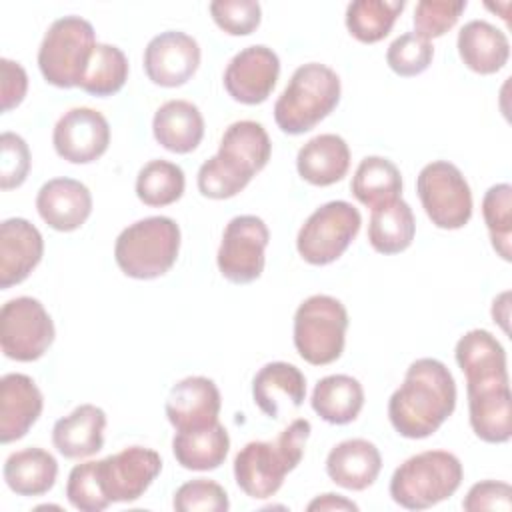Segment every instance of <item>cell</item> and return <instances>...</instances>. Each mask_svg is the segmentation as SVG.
I'll return each instance as SVG.
<instances>
[{
    "label": "cell",
    "instance_id": "cell-1",
    "mask_svg": "<svg viewBox=\"0 0 512 512\" xmlns=\"http://www.w3.org/2000/svg\"><path fill=\"white\" fill-rule=\"evenodd\" d=\"M162 470V458L146 446H128L102 460L76 464L66 498L80 512H102L116 502L138 500Z\"/></svg>",
    "mask_w": 512,
    "mask_h": 512
},
{
    "label": "cell",
    "instance_id": "cell-2",
    "mask_svg": "<svg viewBox=\"0 0 512 512\" xmlns=\"http://www.w3.org/2000/svg\"><path fill=\"white\" fill-rule=\"evenodd\" d=\"M456 408V382L444 362L436 358L414 360L400 388L388 400L392 428L410 440L432 436Z\"/></svg>",
    "mask_w": 512,
    "mask_h": 512
},
{
    "label": "cell",
    "instance_id": "cell-3",
    "mask_svg": "<svg viewBox=\"0 0 512 512\" xmlns=\"http://www.w3.org/2000/svg\"><path fill=\"white\" fill-rule=\"evenodd\" d=\"M272 144L260 122L238 120L220 140L218 154L208 158L196 176L198 190L210 200H226L242 192L268 164Z\"/></svg>",
    "mask_w": 512,
    "mask_h": 512
},
{
    "label": "cell",
    "instance_id": "cell-4",
    "mask_svg": "<svg viewBox=\"0 0 512 512\" xmlns=\"http://www.w3.org/2000/svg\"><path fill=\"white\" fill-rule=\"evenodd\" d=\"M312 426L306 418L292 420L274 442H248L234 458V480L238 488L254 498L266 500L274 496L288 472H292L306 448Z\"/></svg>",
    "mask_w": 512,
    "mask_h": 512
},
{
    "label": "cell",
    "instance_id": "cell-5",
    "mask_svg": "<svg viewBox=\"0 0 512 512\" xmlns=\"http://www.w3.org/2000/svg\"><path fill=\"white\" fill-rule=\"evenodd\" d=\"M338 74L320 62L294 70L274 104V122L284 134H304L320 124L340 102Z\"/></svg>",
    "mask_w": 512,
    "mask_h": 512
},
{
    "label": "cell",
    "instance_id": "cell-6",
    "mask_svg": "<svg viewBox=\"0 0 512 512\" xmlns=\"http://www.w3.org/2000/svg\"><path fill=\"white\" fill-rule=\"evenodd\" d=\"M180 252V226L168 216H148L126 226L114 244V260L134 280L164 276Z\"/></svg>",
    "mask_w": 512,
    "mask_h": 512
},
{
    "label": "cell",
    "instance_id": "cell-7",
    "mask_svg": "<svg viewBox=\"0 0 512 512\" xmlns=\"http://www.w3.org/2000/svg\"><path fill=\"white\" fill-rule=\"evenodd\" d=\"M464 468L448 450H424L404 460L390 478L392 500L406 510H426L450 498L462 484Z\"/></svg>",
    "mask_w": 512,
    "mask_h": 512
},
{
    "label": "cell",
    "instance_id": "cell-8",
    "mask_svg": "<svg viewBox=\"0 0 512 512\" xmlns=\"http://www.w3.org/2000/svg\"><path fill=\"white\" fill-rule=\"evenodd\" d=\"M348 312L328 294L308 296L294 314V346L302 360L312 366L336 362L346 344Z\"/></svg>",
    "mask_w": 512,
    "mask_h": 512
},
{
    "label": "cell",
    "instance_id": "cell-9",
    "mask_svg": "<svg viewBox=\"0 0 512 512\" xmlns=\"http://www.w3.org/2000/svg\"><path fill=\"white\" fill-rule=\"evenodd\" d=\"M96 44V34L88 20L80 16L54 20L38 48L42 78L56 88L78 86Z\"/></svg>",
    "mask_w": 512,
    "mask_h": 512
},
{
    "label": "cell",
    "instance_id": "cell-10",
    "mask_svg": "<svg viewBox=\"0 0 512 512\" xmlns=\"http://www.w3.org/2000/svg\"><path fill=\"white\" fill-rule=\"evenodd\" d=\"M362 216L346 200H332L316 208L296 236V250L304 262L326 266L338 260L356 234L360 232Z\"/></svg>",
    "mask_w": 512,
    "mask_h": 512
},
{
    "label": "cell",
    "instance_id": "cell-11",
    "mask_svg": "<svg viewBox=\"0 0 512 512\" xmlns=\"http://www.w3.org/2000/svg\"><path fill=\"white\" fill-rule=\"evenodd\" d=\"M416 192L436 228L458 230L472 218V192L458 166L446 160L426 164L416 178Z\"/></svg>",
    "mask_w": 512,
    "mask_h": 512
},
{
    "label": "cell",
    "instance_id": "cell-12",
    "mask_svg": "<svg viewBox=\"0 0 512 512\" xmlns=\"http://www.w3.org/2000/svg\"><path fill=\"white\" fill-rule=\"evenodd\" d=\"M54 322L44 304L32 296L8 300L0 310V346L6 358L34 362L54 342Z\"/></svg>",
    "mask_w": 512,
    "mask_h": 512
},
{
    "label": "cell",
    "instance_id": "cell-13",
    "mask_svg": "<svg viewBox=\"0 0 512 512\" xmlns=\"http://www.w3.org/2000/svg\"><path fill=\"white\" fill-rule=\"evenodd\" d=\"M270 232L262 218L254 214L234 216L224 232L216 254L220 274L232 284H250L264 272Z\"/></svg>",
    "mask_w": 512,
    "mask_h": 512
},
{
    "label": "cell",
    "instance_id": "cell-14",
    "mask_svg": "<svg viewBox=\"0 0 512 512\" xmlns=\"http://www.w3.org/2000/svg\"><path fill=\"white\" fill-rule=\"evenodd\" d=\"M472 432L488 444H504L512 436V394L508 372L466 378Z\"/></svg>",
    "mask_w": 512,
    "mask_h": 512
},
{
    "label": "cell",
    "instance_id": "cell-15",
    "mask_svg": "<svg viewBox=\"0 0 512 512\" xmlns=\"http://www.w3.org/2000/svg\"><path fill=\"white\" fill-rule=\"evenodd\" d=\"M278 76V54L264 44H254L232 56L224 70L222 82L232 100L246 106H256L268 100Z\"/></svg>",
    "mask_w": 512,
    "mask_h": 512
},
{
    "label": "cell",
    "instance_id": "cell-16",
    "mask_svg": "<svg viewBox=\"0 0 512 512\" xmlns=\"http://www.w3.org/2000/svg\"><path fill=\"white\" fill-rule=\"evenodd\" d=\"M52 144L60 158L72 164L96 162L110 144V124L94 108H72L60 116L52 132Z\"/></svg>",
    "mask_w": 512,
    "mask_h": 512
},
{
    "label": "cell",
    "instance_id": "cell-17",
    "mask_svg": "<svg viewBox=\"0 0 512 512\" xmlns=\"http://www.w3.org/2000/svg\"><path fill=\"white\" fill-rule=\"evenodd\" d=\"M200 56L196 38L182 30H166L146 44L144 72L152 84L176 88L196 74Z\"/></svg>",
    "mask_w": 512,
    "mask_h": 512
},
{
    "label": "cell",
    "instance_id": "cell-18",
    "mask_svg": "<svg viewBox=\"0 0 512 512\" xmlns=\"http://www.w3.org/2000/svg\"><path fill=\"white\" fill-rule=\"evenodd\" d=\"M220 390L206 376H188L176 382L166 398V416L176 432L206 428L218 422Z\"/></svg>",
    "mask_w": 512,
    "mask_h": 512
},
{
    "label": "cell",
    "instance_id": "cell-19",
    "mask_svg": "<svg viewBox=\"0 0 512 512\" xmlns=\"http://www.w3.org/2000/svg\"><path fill=\"white\" fill-rule=\"evenodd\" d=\"M44 238L26 218H6L0 224V288L24 282L40 264Z\"/></svg>",
    "mask_w": 512,
    "mask_h": 512
},
{
    "label": "cell",
    "instance_id": "cell-20",
    "mask_svg": "<svg viewBox=\"0 0 512 512\" xmlns=\"http://www.w3.org/2000/svg\"><path fill=\"white\" fill-rule=\"evenodd\" d=\"M40 218L58 232L78 230L92 214V194L74 178H52L36 194Z\"/></svg>",
    "mask_w": 512,
    "mask_h": 512
},
{
    "label": "cell",
    "instance_id": "cell-21",
    "mask_svg": "<svg viewBox=\"0 0 512 512\" xmlns=\"http://www.w3.org/2000/svg\"><path fill=\"white\" fill-rule=\"evenodd\" d=\"M44 408V398L36 382L20 372L0 378V440L2 444L20 440L36 424Z\"/></svg>",
    "mask_w": 512,
    "mask_h": 512
},
{
    "label": "cell",
    "instance_id": "cell-22",
    "mask_svg": "<svg viewBox=\"0 0 512 512\" xmlns=\"http://www.w3.org/2000/svg\"><path fill=\"white\" fill-rule=\"evenodd\" d=\"M382 470V456L374 442L366 438H348L338 442L326 456L328 478L346 490H366Z\"/></svg>",
    "mask_w": 512,
    "mask_h": 512
},
{
    "label": "cell",
    "instance_id": "cell-23",
    "mask_svg": "<svg viewBox=\"0 0 512 512\" xmlns=\"http://www.w3.org/2000/svg\"><path fill=\"white\" fill-rule=\"evenodd\" d=\"M106 412L96 404H80L54 422L52 444L70 460L94 456L104 446Z\"/></svg>",
    "mask_w": 512,
    "mask_h": 512
},
{
    "label": "cell",
    "instance_id": "cell-24",
    "mask_svg": "<svg viewBox=\"0 0 512 512\" xmlns=\"http://www.w3.org/2000/svg\"><path fill=\"white\" fill-rule=\"evenodd\" d=\"M254 404L268 416L280 418L282 404L300 408L306 398V378L294 364L268 362L252 380Z\"/></svg>",
    "mask_w": 512,
    "mask_h": 512
},
{
    "label": "cell",
    "instance_id": "cell-25",
    "mask_svg": "<svg viewBox=\"0 0 512 512\" xmlns=\"http://www.w3.org/2000/svg\"><path fill=\"white\" fill-rule=\"evenodd\" d=\"M458 54L476 74H496L508 64L510 42L506 34L486 20H470L458 32Z\"/></svg>",
    "mask_w": 512,
    "mask_h": 512
},
{
    "label": "cell",
    "instance_id": "cell-26",
    "mask_svg": "<svg viewBox=\"0 0 512 512\" xmlns=\"http://www.w3.org/2000/svg\"><path fill=\"white\" fill-rule=\"evenodd\" d=\"M350 168V148L338 134H318L310 138L296 156V170L312 186H332Z\"/></svg>",
    "mask_w": 512,
    "mask_h": 512
},
{
    "label": "cell",
    "instance_id": "cell-27",
    "mask_svg": "<svg viewBox=\"0 0 512 512\" xmlns=\"http://www.w3.org/2000/svg\"><path fill=\"white\" fill-rule=\"evenodd\" d=\"M152 134L168 152L188 154L204 138L202 112L188 100H168L154 112Z\"/></svg>",
    "mask_w": 512,
    "mask_h": 512
},
{
    "label": "cell",
    "instance_id": "cell-28",
    "mask_svg": "<svg viewBox=\"0 0 512 512\" xmlns=\"http://www.w3.org/2000/svg\"><path fill=\"white\" fill-rule=\"evenodd\" d=\"M4 482L18 496H42L58 476L56 458L38 446L12 452L4 462Z\"/></svg>",
    "mask_w": 512,
    "mask_h": 512
},
{
    "label": "cell",
    "instance_id": "cell-29",
    "mask_svg": "<svg viewBox=\"0 0 512 512\" xmlns=\"http://www.w3.org/2000/svg\"><path fill=\"white\" fill-rule=\"evenodd\" d=\"M228 450L230 436L220 422L198 430L176 432L172 438V454L186 470H216L226 460Z\"/></svg>",
    "mask_w": 512,
    "mask_h": 512
},
{
    "label": "cell",
    "instance_id": "cell-30",
    "mask_svg": "<svg viewBox=\"0 0 512 512\" xmlns=\"http://www.w3.org/2000/svg\"><path fill=\"white\" fill-rule=\"evenodd\" d=\"M312 410L328 424H350L364 406L362 384L348 374H330L318 380L310 398Z\"/></svg>",
    "mask_w": 512,
    "mask_h": 512
},
{
    "label": "cell",
    "instance_id": "cell-31",
    "mask_svg": "<svg viewBox=\"0 0 512 512\" xmlns=\"http://www.w3.org/2000/svg\"><path fill=\"white\" fill-rule=\"evenodd\" d=\"M416 234L414 212L402 198L372 210L368 224V242L378 254L404 252Z\"/></svg>",
    "mask_w": 512,
    "mask_h": 512
},
{
    "label": "cell",
    "instance_id": "cell-32",
    "mask_svg": "<svg viewBox=\"0 0 512 512\" xmlns=\"http://www.w3.org/2000/svg\"><path fill=\"white\" fill-rule=\"evenodd\" d=\"M350 190L360 204L374 210L400 198L402 174L392 160L382 156H366L360 160L352 176Z\"/></svg>",
    "mask_w": 512,
    "mask_h": 512
},
{
    "label": "cell",
    "instance_id": "cell-33",
    "mask_svg": "<svg viewBox=\"0 0 512 512\" xmlns=\"http://www.w3.org/2000/svg\"><path fill=\"white\" fill-rule=\"evenodd\" d=\"M404 0H354L346 8V28L362 44L384 40L400 12Z\"/></svg>",
    "mask_w": 512,
    "mask_h": 512
},
{
    "label": "cell",
    "instance_id": "cell-34",
    "mask_svg": "<svg viewBox=\"0 0 512 512\" xmlns=\"http://www.w3.org/2000/svg\"><path fill=\"white\" fill-rule=\"evenodd\" d=\"M128 80V58L114 44H96L84 68L78 88L86 94L106 98L122 90Z\"/></svg>",
    "mask_w": 512,
    "mask_h": 512
},
{
    "label": "cell",
    "instance_id": "cell-35",
    "mask_svg": "<svg viewBox=\"0 0 512 512\" xmlns=\"http://www.w3.org/2000/svg\"><path fill=\"white\" fill-rule=\"evenodd\" d=\"M186 188L184 170L170 160H150L136 176V196L152 208L170 206L182 198Z\"/></svg>",
    "mask_w": 512,
    "mask_h": 512
},
{
    "label": "cell",
    "instance_id": "cell-36",
    "mask_svg": "<svg viewBox=\"0 0 512 512\" xmlns=\"http://www.w3.org/2000/svg\"><path fill=\"white\" fill-rule=\"evenodd\" d=\"M482 216L490 234L494 252L510 262L512 258V186L494 184L482 198Z\"/></svg>",
    "mask_w": 512,
    "mask_h": 512
},
{
    "label": "cell",
    "instance_id": "cell-37",
    "mask_svg": "<svg viewBox=\"0 0 512 512\" xmlns=\"http://www.w3.org/2000/svg\"><path fill=\"white\" fill-rule=\"evenodd\" d=\"M434 58V46L414 32L398 36L386 50V64L402 78H412L428 70Z\"/></svg>",
    "mask_w": 512,
    "mask_h": 512
},
{
    "label": "cell",
    "instance_id": "cell-38",
    "mask_svg": "<svg viewBox=\"0 0 512 512\" xmlns=\"http://www.w3.org/2000/svg\"><path fill=\"white\" fill-rule=\"evenodd\" d=\"M466 6V0H420L414 8V34L428 42L444 36L456 26Z\"/></svg>",
    "mask_w": 512,
    "mask_h": 512
},
{
    "label": "cell",
    "instance_id": "cell-39",
    "mask_svg": "<svg viewBox=\"0 0 512 512\" xmlns=\"http://www.w3.org/2000/svg\"><path fill=\"white\" fill-rule=\"evenodd\" d=\"M172 506L178 512H226L230 508L226 490L208 478H196L184 482L172 498Z\"/></svg>",
    "mask_w": 512,
    "mask_h": 512
},
{
    "label": "cell",
    "instance_id": "cell-40",
    "mask_svg": "<svg viewBox=\"0 0 512 512\" xmlns=\"http://www.w3.org/2000/svg\"><path fill=\"white\" fill-rule=\"evenodd\" d=\"M208 10L216 26L230 36H248L262 20V8L256 0H214Z\"/></svg>",
    "mask_w": 512,
    "mask_h": 512
},
{
    "label": "cell",
    "instance_id": "cell-41",
    "mask_svg": "<svg viewBox=\"0 0 512 512\" xmlns=\"http://www.w3.org/2000/svg\"><path fill=\"white\" fill-rule=\"evenodd\" d=\"M30 148L26 140L14 132L0 136V188L12 190L24 184L30 172Z\"/></svg>",
    "mask_w": 512,
    "mask_h": 512
},
{
    "label": "cell",
    "instance_id": "cell-42",
    "mask_svg": "<svg viewBox=\"0 0 512 512\" xmlns=\"http://www.w3.org/2000/svg\"><path fill=\"white\" fill-rule=\"evenodd\" d=\"M462 508L466 512H480V510L508 512L512 508V486L500 480L476 482L466 492L462 500Z\"/></svg>",
    "mask_w": 512,
    "mask_h": 512
},
{
    "label": "cell",
    "instance_id": "cell-43",
    "mask_svg": "<svg viewBox=\"0 0 512 512\" xmlns=\"http://www.w3.org/2000/svg\"><path fill=\"white\" fill-rule=\"evenodd\" d=\"M0 74H2V80H0L2 112H10L12 108L22 104L28 92V76H26V70L10 58L0 60Z\"/></svg>",
    "mask_w": 512,
    "mask_h": 512
},
{
    "label": "cell",
    "instance_id": "cell-44",
    "mask_svg": "<svg viewBox=\"0 0 512 512\" xmlns=\"http://www.w3.org/2000/svg\"><path fill=\"white\" fill-rule=\"evenodd\" d=\"M306 510L308 512H314V510H318V512H332V510H336V512H344V510H348V512H358V504H354L352 500H348V498H344V496H340V494H332V492H326V494H320V496H316L314 500H310L308 502V506H306Z\"/></svg>",
    "mask_w": 512,
    "mask_h": 512
},
{
    "label": "cell",
    "instance_id": "cell-45",
    "mask_svg": "<svg viewBox=\"0 0 512 512\" xmlns=\"http://www.w3.org/2000/svg\"><path fill=\"white\" fill-rule=\"evenodd\" d=\"M510 292H502L498 298H494L492 304V318L502 326L504 332H508V310H510Z\"/></svg>",
    "mask_w": 512,
    "mask_h": 512
}]
</instances>
